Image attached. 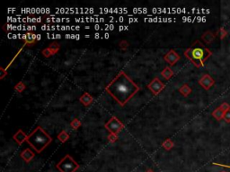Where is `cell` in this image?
I'll use <instances>...</instances> for the list:
<instances>
[{
	"label": "cell",
	"mask_w": 230,
	"mask_h": 172,
	"mask_svg": "<svg viewBox=\"0 0 230 172\" xmlns=\"http://www.w3.org/2000/svg\"><path fill=\"white\" fill-rule=\"evenodd\" d=\"M138 90L139 87L124 72H121L106 87V91L121 106H124Z\"/></svg>",
	"instance_id": "cell-1"
},
{
	"label": "cell",
	"mask_w": 230,
	"mask_h": 172,
	"mask_svg": "<svg viewBox=\"0 0 230 172\" xmlns=\"http://www.w3.org/2000/svg\"><path fill=\"white\" fill-rule=\"evenodd\" d=\"M185 57H188L193 65L197 67H201L204 66L205 61L212 55V52L205 46L200 43V40H196L195 42L185 52Z\"/></svg>",
	"instance_id": "cell-2"
},
{
	"label": "cell",
	"mask_w": 230,
	"mask_h": 172,
	"mask_svg": "<svg viewBox=\"0 0 230 172\" xmlns=\"http://www.w3.org/2000/svg\"><path fill=\"white\" fill-rule=\"evenodd\" d=\"M26 141L38 152H41L52 141V139L42 127L38 126L28 137H26Z\"/></svg>",
	"instance_id": "cell-3"
},
{
	"label": "cell",
	"mask_w": 230,
	"mask_h": 172,
	"mask_svg": "<svg viewBox=\"0 0 230 172\" xmlns=\"http://www.w3.org/2000/svg\"><path fill=\"white\" fill-rule=\"evenodd\" d=\"M56 167L60 172H75L79 168V165L71 156L66 155L58 163Z\"/></svg>",
	"instance_id": "cell-4"
},
{
	"label": "cell",
	"mask_w": 230,
	"mask_h": 172,
	"mask_svg": "<svg viewBox=\"0 0 230 172\" xmlns=\"http://www.w3.org/2000/svg\"><path fill=\"white\" fill-rule=\"evenodd\" d=\"M55 11L60 13H92L94 12L93 8L91 7H63V8H56Z\"/></svg>",
	"instance_id": "cell-5"
},
{
	"label": "cell",
	"mask_w": 230,
	"mask_h": 172,
	"mask_svg": "<svg viewBox=\"0 0 230 172\" xmlns=\"http://www.w3.org/2000/svg\"><path fill=\"white\" fill-rule=\"evenodd\" d=\"M105 127L113 135H117L119 132L121 131V129H123V124L117 118V117H112L110 119V121L105 125Z\"/></svg>",
	"instance_id": "cell-6"
},
{
	"label": "cell",
	"mask_w": 230,
	"mask_h": 172,
	"mask_svg": "<svg viewBox=\"0 0 230 172\" xmlns=\"http://www.w3.org/2000/svg\"><path fill=\"white\" fill-rule=\"evenodd\" d=\"M42 31H79V26H61V25H42Z\"/></svg>",
	"instance_id": "cell-7"
},
{
	"label": "cell",
	"mask_w": 230,
	"mask_h": 172,
	"mask_svg": "<svg viewBox=\"0 0 230 172\" xmlns=\"http://www.w3.org/2000/svg\"><path fill=\"white\" fill-rule=\"evenodd\" d=\"M199 83L200 85L205 89L206 91H208L212 86H214L215 84V80L209 75H204L200 80H199Z\"/></svg>",
	"instance_id": "cell-8"
},
{
	"label": "cell",
	"mask_w": 230,
	"mask_h": 172,
	"mask_svg": "<svg viewBox=\"0 0 230 172\" xmlns=\"http://www.w3.org/2000/svg\"><path fill=\"white\" fill-rule=\"evenodd\" d=\"M149 88L150 90L154 92L155 94H157L158 92H160L162 90H163V88H164V83H163L160 80H158L157 78H155V79L149 83Z\"/></svg>",
	"instance_id": "cell-9"
},
{
	"label": "cell",
	"mask_w": 230,
	"mask_h": 172,
	"mask_svg": "<svg viewBox=\"0 0 230 172\" xmlns=\"http://www.w3.org/2000/svg\"><path fill=\"white\" fill-rule=\"evenodd\" d=\"M21 12L23 13H30V14H34V13H50V8H31V7H25L21 8Z\"/></svg>",
	"instance_id": "cell-10"
},
{
	"label": "cell",
	"mask_w": 230,
	"mask_h": 172,
	"mask_svg": "<svg viewBox=\"0 0 230 172\" xmlns=\"http://www.w3.org/2000/svg\"><path fill=\"white\" fill-rule=\"evenodd\" d=\"M99 11L103 13H128L129 10L125 7H115V8H108V7H100Z\"/></svg>",
	"instance_id": "cell-11"
},
{
	"label": "cell",
	"mask_w": 230,
	"mask_h": 172,
	"mask_svg": "<svg viewBox=\"0 0 230 172\" xmlns=\"http://www.w3.org/2000/svg\"><path fill=\"white\" fill-rule=\"evenodd\" d=\"M75 22H77V23H104V18H101V17H82V18H75Z\"/></svg>",
	"instance_id": "cell-12"
},
{
	"label": "cell",
	"mask_w": 230,
	"mask_h": 172,
	"mask_svg": "<svg viewBox=\"0 0 230 172\" xmlns=\"http://www.w3.org/2000/svg\"><path fill=\"white\" fill-rule=\"evenodd\" d=\"M165 59L170 64V65H174L179 59H180V56L174 51V50H170L165 56Z\"/></svg>",
	"instance_id": "cell-13"
},
{
	"label": "cell",
	"mask_w": 230,
	"mask_h": 172,
	"mask_svg": "<svg viewBox=\"0 0 230 172\" xmlns=\"http://www.w3.org/2000/svg\"><path fill=\"white\" fill-rule=\"evenodd\" d=\"M37 28L36 26H25V25H12L8 24L7 25V30H12V31H35Z\"/></svg>",
	"instance_id": "cell-14"
},
{
	"label": "cell",
	"mask_w": 230,
	"mask_h": 172,
	"mask_svg": "<svg viewBox=\"0 0 230 172\" xmlns=\"http://www.w3.org/2000/svg\"><path fill=\"white\" fill-rule=\"evenodd\" d=\"M150 12L151 13H178V12H184V10L183 9H176V8H166V7H165V8H160V7H158V8H152V9H150Z\"/></svg>",
	"instance_id": "cell-15"
},
{
	"label": "cell",
	"mask_w": 230,
	"mask_h": 172,
	"mask_svg": "<svg viewBox=\"0 0 230 172\" xmlns=\"http://www.w3.org/2000/svg\"><path fill=\"white\" fill-rule=\"evenodd\" d=\"M145 22L148 23H169V22H175V19L172 18H164V17H147L144 19Z\"/></svg>",
	"instance_id": "cell-16"
},
{
	"label": "cell",
	"mask_w": 230,
	"mask_h": 172,
	"mask_svg": "<svg viewBox=\"0 0 230 172\" xmlns=\"http://www.w3.org/2000/svg\"><path fill=\"white\" fill-rule=\"evenodd\" d=\"M216 37H217L216 33H214V32H212L210 31H208V32H206L204 34L201 36V40L206 44H211L212 41L216 39Z\"/></svg>",
	"instance_id": "cell-17"
},
{
	"label": "cell",
	"mask_w": 230,
	"mask_h": 172,
	"mask_svg": "<svg viewBox=\"0 0 230 172\" xmlns=\"http://www.w3.org/2000/svg\"><path fill=\"white\" fill-rule=\"evenodd\" d=\"M21 156H22V158H23L24 161H26V162H28V161H30L33 158H34V153L30 149H25L23 152H22Z\"/></svg>",
	"instance_id": "cell-18"
},
{
	"label": "cell",
	"mask_w": 230,
	"mask_h": 172,
	"mask_svg": "<svg viewBox=\"0 0 230 172\" xmlns=\"http://www.w3.org/2000/svg\"><path fill=\"white\" fill-rule=\"evenodd\" d=\"M212 117H213L214 118H216L218 121H220V120L224 119L225 112L219 107V108H217V109L212 112Z\"/></svg>",
	"instance_id": "cell-19"
},
{
	"label": "cell",
	"mask_w": 230,
	"mask_h": 172,
	"mask_svg": "<svg viewBox=\"0 0 230 172\" xmlns=\"http://www.w3.org/2000/svg\"><path fill=\"white\" fill-rule=\"evenodd\" d=\"M80 101L84 104V105L88 106V105L93 101L92 96H91L89 93H84V94L80 97Z\"/></svg>",
	"instance_id": "cell-20"
},
{
	"label": "cell",
	"mask_w": 230,
	"mask_h": 172,
	"mask_svg": "<svg viewBox=\"0 0 230 172\" xmlns=\"http://www.w3.org/2000/svg\"><path fill=\"white\" fill-rule=\"evenodd\" d=\"M47 23H69L70 19L69 18H58V17H51V18H47Z\"/></svg>",
	"instance_id": "cell-21"
},
{
	"label": "cell",
	"mask_w": 230,
	"mask_h": 172,
	"mask_svg": "<svg viewBox=\"0 0 230 172\" xmlns=\"http://www.w3.org/2000/svg\"><path fill=\"white\" fill-rule=\"evenodd\" d=\"M179 92L182 93V95H184V97H187L188 95H190L192 93V88L188 85V84H184L180 89Z\"/></svg>",
	"instance_id": "cell-22"
},
{
	"label": "cell",
	"mask_w": 230,
	"mask_h": 172,
	"mask_svg": "<svg viewBox=\"0 0 230 172\" xmlns=\"http://www.w3.org/2000/svg\"><path fill=\"white\" fill-rule=\"evenodd\" d=\"M228 31H227L224 27H220L219 30H218V32H216V35L219 37L221 40H224V39L228 36Z\"/></svg>",
	"instance_id": "cell-23"
},
{
	"label": "cell",
	"mask_w": 230,
	"mask_h": 172,
	"mask_svg": "<svg viewBox=\"0 0 230 172\" xmlns=\"http://www.w3.org/2000/svg\"><path fill=\"white\" fill-rule=\"evenodd\" d=\"M42 21V18H31V17H25L21 19V23H41Z\"/></svg>",
	"instance_id": "cell-24"
},
{
	"label": "cell",
	"mask_w": 230,
	"mask_h": 172,
	"mask_svg": "<svg viewBox=\"0 0 230 172\" xmlns=\"http://www.w3.org/2000/svg\"><path fill=\"white\" fill-rule=\"evenodd\" d=\"M172 75H173V73H172V71L169 67H166V68L162 72V76L165 77V79H170L172 76Z\"/></svg>",
	"instance_id": "cell-25"
},
{
	"label": "cell",
	"mask_w": 230,
	"mask_h": 172,
	"mask_svg": "<svg viewBox=\"0 0 230 172\" xmlns=\"http://www.w3.org/2000/svg\"><path fill=\"white\" fill-rule=\"evenodd\" d=\"M58 140H60L61 143H65L68 139H69V135L65 132V131H62L59 135H58Z\"/></svg>",
	"instance_id": "cell-26"
},
{
	"label": "cell",
	"mask_w": 230,
	"mask_h": 172,
	"mask_svg": "<svg viewBox=\"0 0 230 172\" xmlns=\"http://www.w3.org/2000/svg\"><path fill=\"white\" fill-rule=\"evenodd\" d=\"M132 12L134 13H145V14H149V9L147 7H144V8H133L132 9Z\"/></svg>",
	"instance_id": "cell-27"
},
{
	"label": "cell",
	"mask_w": 230,
	"mask_h": 172,
	"mask_svg": "<svg viewBox=\"0 0 230 172\" xmlns=\"http://www.w3.org/2000/svg\"><path fill=\"white\" fill-rule=\"evenodd\" d=\"M49 49L51 51V53H52V54H55L56 52L58 51V49H59V46H58V44H56V43H52L50 46L49 47Z\"/></svg>",
	"instance_id": "cell-28"
},
{
	"label": "cell",
	"mask_w": 230,
	"mask_h": 172,
	"mask_svg": "<svg viewBox=\"0 0 230 172\" xmlns=\"http://www.w3.org/2000/svg\"><path fill=\"white\" fill-rule=\"evenodd\" d=\"M219 108H220L225 113H227L228 110H230V105L228 103V102H223V103L219 106Z\"/></svg>",
	"instance_id": "cell-29"
},
{
	"label": "cell",
	"mask_w": 230,
	"mask_h": 172,
	"mask_svg": "<svg viewBox=\"0 0 230 172\" xmlns=\"http://www.w3.org/2000/svg\"><path fill=\"white\" fill-rule=\"evenodd\" d=\"M164 147L165 148L166 150H170L172 148V146H173V143H172V141L170 140V139H168V140H166L165 143H164Z\"/></svg>",
	"instance_id": "cell-30"
},
{
	"label": "cell",
	"mask_w": 230,
	"mask_h": 172,
	"mask_svg": "<svg viewBox=\"0 0 230 172\" xmlns=\"http://www.w3.org/2000/svg\"><path fill=\"white\" fill-rule=\"evenodd\" d=\"M24 84H23V82H19L16 86H15V90L17 91V92H21L23 90H24Z\"/></svg>",
	"instance_id": "cell-31"
},
{
	"label": "cell",
	"mask_w": 230,
	"mask_h": 172,
	"mask_svg": "<svg viewBox=\"0 0 230 172\" xmlns=\"http://www.w3.org/2000/svg\"><path fill=\"white\" fill-rule=\"evenodd\" d=\"M47 38H48V39H61V35L50 34V33H47Z\"/></svg>",
	"instance_id": "cell-32"
},
{
	"label": "cell",
	"mask_w": 230,
	"mask_h": 172,
	"mask_svg": "<svg viewBox=\"0 0 230 172\" xmlns=\"http://www.w3.org/2000/svg\"><path fill=\"white\" fill-rule=\"evenodd\" d=\"M115 28V26L113 24H106L105 26H104V29H103L104 31H113V29Z\"/></svg>",
	"instance_id": "cell-33"
},
{
	"label": "cell",
	"mask_w": 230,
	"mask_h": 172,
	"mask_svg": "<svg viewBox=\"0 0 230 172\" xmlns=\"http://www.w3.org/2000/svg\"><path fill=\"white\" fill-rule=\"evenodd\" d=\"M224 120H225L227 123H230V110H228L227 113H225Z\"/></svg>",
	"instance_id": "cell-34"
},
{
	"label": "cell",
	"mask_w": 230,
	"mask_h": 172,
	"mask_svg": "<svg viewBox=\"0 0 230 172\" xmlns=\"http://www.w3.org/2000/svg\"><path fill=\"white\" fill-rule=\"evenodd\" d=\"M42 54H43V55H44L46 57H49L50 55H51V54H52V53H51V51H50L49 48H46V49H44V50H43Z\"/></svg>",
	"instance_id": "cell-35"
},
{
	"label": "cell",
	"mask_w": 230,
	"mask_h": 172,
	"mask_svg": "<svg viewBox=\"0 0 230 172\" xmlns=\"http://www.w3.org/2000/svg\"><path fill=\"white\" fill-rule=\"evenodd\" d=\"M71 126H73L74 128H77L78 126H80V122H78L77 119H75V120L71 123Z\"/></svg>",
	"instance_id": "cell-36"
},
{
	"label": "cell",
	"mask_w": 230,
	"mask_h": 172,
	"mask_svg": "<svg viewBox=\"0 0 230 172\" xmlns=\"http://www.w3.org/2000/svg\"><path fill=\"white\" fill-rule=\"evenodd\" d=\"M121 48H126L127 47H128V43H127V41L125 40H123V41H121Z\"/></svg>",
	"instance_id": "cell-37"
},
{
	"label": "cell",
	"mask_w": 230,
	"mask_h": 172,
	"mask_svg": "<svg viewBox=\"0 0 230 172\" xmlns=\"http://www.w3.org/2000/svg\"><path fill=\"white\" fill-rule=\"evenodd\" d=\"M129 23H138V18H132V17H129Z\"/></svg>",
	"instance_id": "cell-38"
},
{
	"label": "cell",
	"mask_w": 230,
	"mask_h": 172,
	"mask_svg": "<svg viewBox=\"0 0 230 172\" xmlns=\"http://www.w3.org/2000/svg\"><path fill=\"white\" fill-rule=\"evenodd\" d=\"M129 30V26H120L119 27V31L121 32V31H127Z\"/></svg>",
	"instance_id": "cell-39"
},
{
	"label": "cell",
	"mask_w": 230,
	"mask_h": 172,
	"mask_svg": "<svg viewBox=\"0 0 230 172\" xmlns=\"http://www.w3.org/2000/svg\"><path fill=\"white\" fill-rule=\"evenodd\" d=\"M7 37L9 38V39H18V34H8L7 35Z\"/></svg>",
	"instance_id": "cell-40"
},
{
	"label": "cell",
	"mask_w": 230,
	"mask_h": 172,
	"mask_svg": "<svg viewBox=\"0 0 230 172\" xmlns=\"http://www.w3.org/2000/svg\"><path fill=\"white\" fill-rule=\"evenodd\" d=\"M109 139H110V140H111L112 142L115 141V140L117 139V137H116V135H113H113H111V136H109Z\"/></svg>",
	"instance_id": "cell-41"
},
{
	"label": "cell",
	"mask_w": 230,
	"mask_h": 172,
	"mask_svg": "<svg viewBox=\"0 0 230 172\" xmlns=\"http://www.w3.org/2000/svg\"><path fill=\"white\" fill-rule=\"evenodd\" d=\"M124 20H125L124 17H121H121H119L116 21H117V22H124Z\"/></svg>",
	"instance_id": "cell-42"
},
{
	"label": "cell",
	"mask_w": 230,
	"mask_h": 172,
	"mask_svg": "<svg viewBox=\"0 0 230 172\" xmlns=\"http://www.w3.org/2000/svg\"><path fill=\"white\" fill-rule=\"evenodd\" d=\"M93 28H94V30H96V31H97V30H102L101 26H100V25H98V24L94 25V27H93Z\"/></svg>",
	"instance_id": "cell-43"
},
{
	"label": "cell",
	"mask_w": 230,
	"mask_h": 172,
	"mask_svg": "<svg viewBox=\"0 0 230 172\" xmlns=\"http://www.w3.org/2000/svg\"><path fill=\"white\" fill-rule=\"evenodd\" d=\"M42 35L41 34H37L36 35V40H40L41 39H42V37H41Z\"/></svg>",
	"instance_id": "cell-44"
},
{
	"label": "cell",
	"mask_w": 230,
	"mask_h": 172,
	"mask_svg": "<svg viewBox=\"0 0 230 172\" xmlns=\"http://www.w3.org/2000/svg\"><path fill=\"white\" fill-rule=\"evenodd\" d=\"M100 36H101V35L99 34V33H95V34H94V39H99Z\"/></svg>",
	"instance_id": "cell-45"
},
{
	"label": "cell",
	"mask_w": 230,
	"mask_h": 172,
	"mask_svg": "<svg viewBox=\"0 0 230 172\" xmlns=\"http://www.w3.org/2000/svg\"><path fill=\"white\" fill-rule=\"evenodd\" d=\"M65 38L66 39H71V34H66L65 35Z\"/></svg>",
	"instance_id": "cell-46"
},
{
	"label": "cell",
	"mask_w": 230,
	"mask_h": 172,
	"mask_svg": "<svg viewBox=\"0 0 230 172\" xmlns=\"http://www.w3.org/2000/svg\"><path fill=\"white\" fill-rule=\"evenodd\" d=\"M104 36V39H109V36H110V35H109V33H105Z\"/></svg>",
	"instance_id": "cell-47"
},
{
	"label": "cell",
	"mask_w": 230,
	"mask_h": 172,
	"mask_svg": "<svg viewBox=\"0 0 230 172\" xmlns=\"http://www.w3.org/2000/svg\"><path fill=\"white\" fill-rule=\"evenodd\" d=\"M76 40H80V35L76 34Z\"/></svg>",
	"instance_id": "cell-48"
},
{
	"label": "cell",
	"mask_w": 230,
	"mask_h": 172,
	"mask_svg": "<svg viewBox=\"0 0 230 172\" xmlns=\"http://www.w3.org/2000/svg\"><path fill=\"white\" fill-rule=\"evenodd\" d=\"M85 38H90V35H85Z\"/></svg>",
	"instance_id": "cell-49"
},
{
	"label": "cell",
	"mask_w": 230,
	"mask_h": 172,
	"mask_svg": "<svg viewBox=\"0 0 230 172\" xmlns=\"http://www.w3.org/2000/svg\"><path fill=\"white\" fill-rule=\"evenodd\" d=\"M147 172H154L152 170H147Z\"/></svg>",
	"instance_id": "cell-50"
},
{
	"label": "cell",
	"mask_w": 230,
	"mask_h": 172,
	"mask_svg": "<svg viewBox=\"0 0 230 172\" xmlns=\"http://www.w3.org/2000/svg\"><path fill=\"white\" fill-rule=\"evenodd\" d=\"M220 166H224V167H228V168H230V166H225V165H220Z\"/></svg>",
	"instance_id": "cell-51"
},
{
	"label": "cell",
	"mask_w": 230,
	"mask_h": 172,
	"mask_svg": "<svg viewBox=\"0 0 230 172\" xmlns=\"http://www.w3.org/2000/svg\"><path fill=\"white\" fill-rule=\"evenodd\" d=\"M221 172H225V171H221Z\"/></svg>",
	"instance_id": "cell-52"
}]
</instances>
